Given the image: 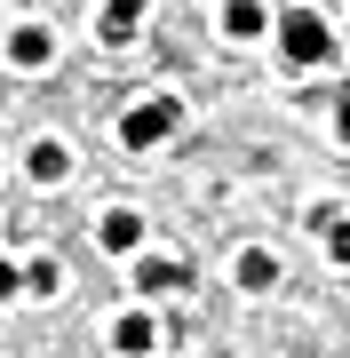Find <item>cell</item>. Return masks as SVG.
Instances as JSON below:
<instances>
[{
    "mask_svg": "<svg viewBox=\"0 0 350 358\" xmlns=\"http://www.w3.org/2000/svg\"><path fill=\"white\" fill-rule=\"evenodd\" d=\"M279 48H286V64H302V72H319V64H335V32H326V16L319 8H286L279 16Z\"/></svg>",
    "mask_w": 350,
    "mask_h": 358,
    "instance_id": "6da1fadb",
    "label": "cell"
},
{
    "mask_svg": "<svg viewBox=\"0 0 350 358\" xmlns=\"http://www.w3.org/2000/svg\"><path fill=\"white\" fill-rule=\"evenodd\" d=\"M175 128H183V96H143V103L119 112V143L128 152H159Z\"/></svg>",
    "mask_w": 350,
    "mask_h": 358,
    "instance_id": "7a4b0ae2",
    "label": "cell"
},
{
    "mask_svg": "<svg viewBox=\"0 0 350 358\" xmlns=\"http://www.w3.org/2000/svg\"><path fill=\"white\" fill-rule=\"evenodd\" d=\"M8 64H16V72H48V64H56V32H48V24H16V32H8Z\"/></svg>",
    "mask_w": 350,
    "mask_h": 358,
    "instance_id": "3957f363",
    "label": "cell"
},
{
    "mask_svg": "<svg viewBox=\"0 0 350 358\" xmlns=\"http://www.w3.org/2000/svg\"><path fill=\"white\" fill-rule=\"evenodd\" d=\"M191 287V263L175 255H136V294H183Z\"/></svg>",
    "mask_w": 350,
    "mask_h": 358,
    "instance_id": "277c9868",
    "label": "cell"
},
{
    "mask_svg": "<svg viewBox=\"0 0 350 358\" xmlns=\"http://www.w3.org/2000/svg\"><path fill=\"white\" fill-rule=\"evenodd\" d=\"M96 247H104V255H143V215H128V207H112V215L96 223Z\"/></svg>",
    "mask_w": 350,
    "mask_h": 358,
    "instance_id": "5b68a950",
    "label": "cell"
},
{
    "mask_svg": "<svg viewBox=\"0 0 350 358\" xmlns=\"http://www.w3.org/2000/svg\"><path fill=\"white\" fill-rule=\"evenodd\" d=\"M152 343H159L152 310H128V319H112V350H119V358H152Z\"/></svg>",
    "mask_w": 350,
    "mask_h": 358,
    "instance_id": "8992f818",
    "label": "cell"
},
{
    "mask_svg": "<svg viewBox=\"0 0 350 358\" xmlns=\"http://www.w3.org/2000/svg\"><path fill=\"white\" fill-rule=\"evenodd\" d=\"M223 32L231 40H263L271 32V8H263V0H223Z\"/></svg>",
    "mask_w": 350,
    "mask_h": 358,
    "instance_id": "52a82bcc",
    "label": "cell"
},
{
    "mask_svg": "<svg viewBox=\"0 0 350 358\" xmlns=\"http://www.w3.org/2000/svg\"><path fill=\"white\" fill-rule=\"evenodd\" d=\"M24 167H32V183H64V176H72V152H64L56 136H40L32 152H24Z\"/></svg>",
    "mask_w": 350,
    "mask_h": 358,
    "instance_id": "ba28073f",
    "label": "cell"
},
{
    "mask_svg": "<svg viewBox=\"0 0 350 358\" xmlns=\"http://www.w3.org/2000/svg\"><path fill=\"white\" fill-rule=\"evenodd\" d=\"M231 279H239L247 294H255V287H271V279H279V255H271V247H239V263H231Z\"/></svg>",
    "mask_w": 350,
    "mask_h": 358,
    "instance_id": "9c48e42d",
    "label": "cell"
},
{
    "mask_svg": "<svg viewBox=\"0 0 350 358\" xmlns=\"http://www.w3.org/2000/svg\"><path fill=\"white\" fill-rule=\"evenodd\" d=\"M143 8H152V0H104V40H112V48H119V40H136Z\"/></svg>",
    "mask_w": 350,
    "mask_h": 358,
    "instance_id": "30bf717a",
    "label": "cell"
},
{
    "mask_svg": "<svg viewBox=\"0 0 350 358\" xmlns=\"http://www.w3.org/2000/svg\"><path fill=\"white\" fill-rule=\"evenodd\" d=\"M56 287H64V271H56L48 255H40V263H24V294H56Z\"/></svg>",
    "mask_w": 350,
    "mask_h": 358,
    "instance_id": "8fae6325",
    "label": "cell"
},
{
    "mask_svg": "<svg viewBox=\"0 0 350 358\" xmlns=\"http://www.w3.org/2000/svg\"><path fill=\"white\" fill-rule=\"evenodd\" d=\"M319 223H326V255L350 263V215H319Z\"/></svg>",
    "mask_w": 350,
    "mask_h": 358,
    "instance_id": "7c38bea8",
    "label": "cell"
},
{
    "mask_svg": "<svg viewBox=\"0 0 350 358\" xmlns=\"http://www.w3.org/2000/svg\"><path fill=\"white\" fill-rule=\"evenodd\" d=\"M16 294H24V271H16V263H0V303H16Z\"/></svg>",
    "mask_w": 350,
    "mask_h": 358,
    "instance_id": "4fadbf2b",
    "label": "cell"
},
{
    "mask_svg": "<svg viewBox=\"0 0 350 358\" xmlns=\"http://www.w3.org/2000/svg\"><path fill=\"white\" fill-rule=\"evenodd\" d=\"M335 136H342V143H350V96H342V103H335Z\"/></svg>",
    "mask_w": 350,
    "mask_h": 358,
    "instance_id": "5bb4252c",
    "label": "cell"
}]
</instances>
